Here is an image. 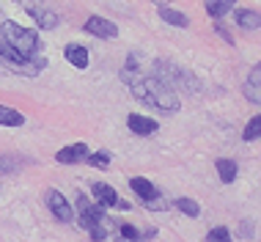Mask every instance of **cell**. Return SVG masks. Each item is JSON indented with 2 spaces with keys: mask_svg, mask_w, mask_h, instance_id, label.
<instances>
[{
  "mask_svg": "<svg viewBox=\"0 0 261 242\" xmlns=\"http://www.w3.org/2000/svg\"><path fill=\"white\" fill-rule=\"evenodd\" d=\"M132 94H135L143 105H149V108H157V110H179L181 108V99L179 94L171 88L168 83H162L157 75L154 77H138V80H132Z\"/></svg>",
  "mask_w": 261,
  "mask_h": 242,
  "instance_id": "obj_1",
  "label": "cell"
},
{
  "mask_svg": "<svg viewBox=\"0 0 261 242\" xmlns=\"http://www.w3.org/2000/svg\"><path fill=\"white\" fill-rule=\"evenodd\" d=\"M0 39H3V44L14 50V53H19L22 58H33L39 50V36L36 31H31V28L25 25H17L11 22V19H6L3 25H0Z\"/></svg>",
  "mask_w": 261,
  "mask_h": 242,
  "instance_id": "obj_2",
  "label": "cell"
},
{
  "mask_svg": "<svg viewBox=\"0 0 261 242\" xmlns=\"http://www.w3.org/2000/svg\"><path fill=\"white\" fill-rule=\"evenodd\" d=\"M157 77L162 83L171 85L176 94H179V91H187V94L201 91V80H198V77H195L193 72H187V69H181V66H173V63L160 61L157 63Z\"/></svg>",
  "mask_w": 261,
  "mask_h": 242,
  "instance_id": "obj_3",
  "label": "cell"
},
{
  "mask_svg": "<svg viewBox=\"0 0 261 242\" xmlns=\"http://www.w3.org/2000/svg\"><path fill=\"white\" fill-rule=\"evenodd\" d=\"M47 206H50V212L61 220V223H72L74 209H72V204L58 193V190H47Z\"/></svg>",
  "mask_w": 261,
  "mask_h": 242,
  "instance_id": "obj_4",
  "label": "cell"
},
{
  "mask_svg": "<svg viewBox=\"0 0 261 242\" xmlns=\"http://www.w3.org/2000/svg\"><path fill=\"white\" fill-rule=\"evenodd\" d=\"M86 31L94 33V36H99V39H116L118 36V28L105 17H88L86 19Z\"/></svg>",
  "mask_w": 261,
  "mask_h": 242,
  "instance_id": "obj_5",
  "label": "cell"
},
{
  "mask_svg": "<svg viewBox=\"0 0 261 242\" xmlns=\"http://www.w3.org/2000/svg\"><path fill=\"white\" fill-rule=\"evenodd\" d=\"M242 91H245V99H248V102L261 105V63L250 69V75H248V80H245Z\"/></svg>",
  "mask_w": 261,
  "mask_h": 242,
  "instance_id": "obj_6",
  "label": "cell"
},
{
  "mask_svg": "<svg viewBox=\"0 0 261 242\" xmlns=\"http://www.w3.org/2000/svg\"><path fill=\"white\" fill-rule=\"evenodd\" d=\"M88 154H91V152H88V146H86V143H72V146L61 149V152L55 154V160H58L61 165H74V162L86 160Z\"/></svg>",
  "mask_w": 261,
  "mask_h": 242,
  "instance_id": "obj_7",
  "label": "cell"
},
{
  "mask_svg": "<svg viewBox=\"0 0 261 242\" xmlns=\"http://www.w3.org/2000/svg\"><path fill=\"white\" fill-rule=\"evenodd\" d=\"M126 127H129L135 135H140V138H149V135L157 132V121L146 118V116H138V113H132V116L126 118Z\"/></svg>",
  "mask_w": 261,
  "mask_h": 242,
  "instance_id": "obj_8",
  "label": "cell"
},
{
  "mask_svg": "<svg viewBox=\"0 0 261 242\" xmlns=\"http://www.w3.org/2000/svg\"><path fill=\"white\" fill-rule=\"evenodd\" d=\"M91 196L99 201V206H116L118 204V193L110 187V184H105V182H96L94 187H91Z\"/></svg>",
  "mask_w": 261,
  "mask_h": 242,
  "instance_id": "obj_9",
  "label": "cell"
},
{
  "mask_svg": "<svg viewBox=\"0 0 261 242\" xmlns=\"http://www.w3.org/2000/svg\"><path fill=\"white\" fill-rule=\"evenodd\" d=\"M63 55H66V61L72 63L74 69H86L88 66V50L80 47V44H69L63 50Z\"/></svg>",
  "mask_w": 261,
  "mask_h": 242,
  "instance_id": "obj_10",
  "label": "cell"
},
{
  "mask_svg": "<svg viewBox=\"0 0 261 242\" xmlns=\"http://www.w3.org/2000/svg\"><path fill=\"white\" fill-rule=\"evenodd\" d=\"M129 187L135 190L143 201H154V198H157V187H154L146 176H135V179H129Z\"/></svg>",
  "mask_w": 261,
  "mask_h": 242,
  "instance_id": "obj_11",
  "label": "cell"
},
{
  "mask_svg": "<svg viewBox=\"0 0 261 242\" xmlns=\"http://www.w3.org/2000/svg\"><path fill=\"white\" fill-rule=\"evenodd\" d=\"M237 0H203V6H206V14L215 19H223L225 14H228L231 9H234Z\"/></svg>",
  "mask_w": 261,
  "mask_h": 242,
  "instance_id": "obj_12",
  "label": "cell"
},
{
  "mask_svg": "<svg viewBox=\"0 0 261 242\" xmlns=\"http://www.w3.org/2000/svg\"><path fill=\"white\" fill-rule=\"evenodd\" d=\"M237 25L245 28V31H256V28H261V14L250 11V9H239L237 11Z\"/></svg>",
  "mask_w": 261,
  "mask_h": 242,
  "instance_id": "obj_13",
  "label": "cell"
},
{
  "mask_svg": "<svg viewBox=\"0 0 261 242\" xmlns=\"http://www.w3.org/2000/svg\"><path fill=\"white\" fill-rule=\"evenodd\" d=\"M160 17L165 19L168 25H176V28H187V25H190L187 14L176 11V9H171V6H160Z\"/></svg>",
  "mask_w": 261,
  "mask_h": 242,
  "instance_id": "obj_14",
  "label": "cell"
},
{
  "mask_svg": "<svg viewBox=\"0 0 261 242\" xmlns=\"http://www.w3.org/2000/svg\"><path fill=\"white\" fill-rule=\"evenodd\" d=\"M0 124H3V127H22L25 124V116L19 110H14V108L0 105Z\"/></svg>",
  "mask_w": 261,
  "mask_h": 242,
  "instance_id": "obj_15",
  "label": "cell"
},
{
  "mask_svg": "<svg viewBox=\"0 0 261 242\" xmlns=\"http://www.w3.org/2000/svg\"><path fill=\"white\" fill-rule=\"evenodd\" d=\"M215 168H217V174H220V179H223L225 184H231V182L237 179V162H234V160H225V157H220Z\"/></svg>",
  "mask_w": 261,
  "mask_h": 242,
  "instance_id": "obj_16",
  "label": "cell"
},
{
  "mask_svg": "<svg viewBox=\"0 0 261 242\" xmlns=\"http://www.w3.org/2000/svg\"><path fill=\"white\" fill-rule=\"evenodd\" d=\"M242 138H245V140H258V138H261V113H258V116H253L248 124H245Z\"/></svg>",
  "mask_w": 261,
  "mask_h": 242,
  "instance_id": "obj_17",
  "label": "cell"
},
{
  "mask_svg": "<svg viewBox=\"0 0 261 242\" xmlns=\"http://www.w3.org/2000/svg\"><path fill=\"white\" fill-rule=\"evenodd\" d=\"M31 17L36 19L41 28H55V25H58V17H55L53 11H39V9H33V11H31Z\"/></svg>",
  "mask_w": 261,
  "mask_h": 242,
  "instance_id": "obj_18",
  "label": "cell"
},
{
  "mask_svg": "<svg viewBox=\"0 0 261 242\" xmlns=\"http://www.w3.org/2000/svg\"><path fill=\"white\" fill-rule=\"evenodd\" d=\"M176 206H179V212H185L187 217H198L201 215V206L193 201V198H179L176 201Z\"/></svg>",
  "mask_w": 261,
  "mask_h": 242,
  "instance_id": "obj_19",
  "label": "cell"
},
{
  "mask_svg": "<svg viewBox=\"0 0 261 242\" xmlns=\"http://www.w3.org/2000/svg\"><path fill=\"white\" fill-rule=\"evenodd\" d=\"M206 242H231V234H228V229H223V226H215V229L206 234Z\"/></svg>",
  "mask_w": 261,
  "mask_h": 242,
  "instance_id": "obj_20",
  "label": "cell"
},
{
  "mask_svg": "<svg viewBox=\"0 0 261 242\" xmlns=\"http://www.w3.org/2000/svg\"><path fill=\"white\" fill-rule=\"evenodd\" d=\"M121 237L129 239V242H143V237L138 234V229L132 223H121Z\"/></svg>",
  "mask_w": 261,
  "mask_h": 242,
  "instance_id": "obj_21",
  "label": "cell"
},
{
  "mask_svg": "<svg viewBox=\"0 0 261 242\" xmlns=\"http://www.w3.org/2000/svg\"><path fill=\"white\" fill-rule=\"evenodd\" d=\"M88 162H91V165H96V168H108L110 165V157H108V154H105V152H96V154H88V157H86Z\"/></svg>",
  "mask_w": 261,
  "mask_h": 242,
  "instance_id": "obj_22",
  "label": "cell"
},
{
  "mask_svg": "<svg viewBox=\"0 0 261 242\" xmlns=\"http://www.w3.org/2000/svg\"><path fill=\"white\" fill-rule=\"evenodd\" d=\"M91 231V239L94 242H102V239H108V231H105V226L99 223V226H94V229H88Z\"/></svg>",
  "mask_w": 261,
  "mask_h": 242,
  "instance_id": "obj_23",
  "label": "cell"
},
{
  "mask_svg": "<svg viewBox=\"0 0 261 242\" xmlns=\"http://www.w3.org/2000/svg\"><path fill=\"white\" fill-rule=\"evenodd\" d=\"M239 234H242V237H253V226H250V220H242V226H239Z\"/></svg>",
  "mask_w": 261,
  "mask_h": 242,
  "instance_id": "obj_24",
  "label": "cell"
},
{
  "mask_svg": "<svg viewBox=\"0 0 261 242\" xmlns=\"http://www.w3.org/2000/svg\"><path fill=\"white\" fill-rule=\"evenodd\" d=\"M146 206H149V209H168V204L160 201V198H154V201H146Z\"/></svg>",
  "mask_w": 261,
  "mask_h": 242,
  "instance_id": "obj_25",
  "label": "cell"
},
{
  "mask_svg": "<svg viewBox=\"0 0 261 242\" xmlns=\"http://www.w3.org/2000/svg\"><path fill=\"white\" fill-rule=\"evenodd\" d=\"M157 3H160V6H165V3H171V0H157Z\"/></svg>",
  "mask_w": 261,
  "mask_h": 242,
  "instance_id": "obj_26",
  "label": "cell"
}]
</instances>
